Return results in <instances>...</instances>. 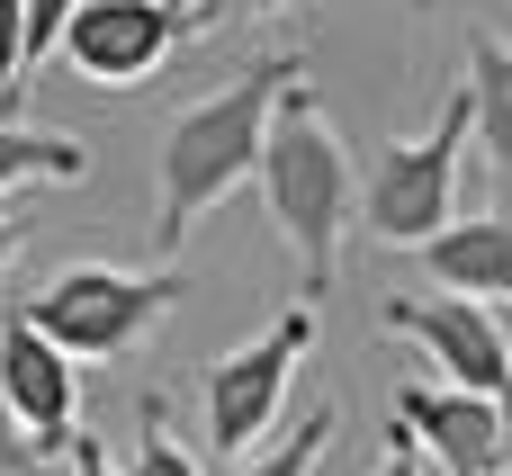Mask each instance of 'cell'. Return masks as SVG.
Segmentation results:
<instances>
[{"instance_id": "obj_18", "label": "cell", "mask_w": 512, "mask_h": 476, "mask_svg": "<svg viewBox=\"0 0 512 476\" xmlns=\"http://www.w3.org/2000/svg\"><path fill=\"white\" fill-rule=\"evenodd\" d=\"M63 459H72V476H126L108 450H99V441H90V432H72V450H63Z\"/></svg>"}, {"instance_id": "obj_12", "label": "cell", "mask_w": 512, "mask_h": 476, "mask_svg": "<svg viewBox=\"0 0 512 476\" xmlns=\"http://www.w3.org/2000/svg\"><path fill=\"white\" fill-rule=\"evenodd\" d=\"M468 117L486 162L512 180V45L504 36H468Z\"/></svg>"}, {"instance_id": "obj_8", "label": "cell", "mask_w": 512, "mask_h": 476, "mask_svg": "<svg viewBox=\"0 0 512 476\" xmlns=\"http://www.w3.org/2000/svg\"><path fill=\"white\" fill-rule=\"evenodd\" d=\"M0 405L18 414V432H27V450L36 459H63L72 450V405H81V369L9 306L0 315Z\"/></svg>"}, {"instance_id": "obj_1", "label": "cell", "mask_w": 512, "mask_h": 476, "mask_svg": "<svg viewBox=\"0 0 512 476\" xmlns=\"http://www.w3.org/2000/svg\"><path fill=\"white\" fill-rule=\"evenodd\" d=\"M261 198H270V225L288 234L297 252V297L315 306L342 270V234L360 216V162L351 144L333 135L315 81H288L279 108H270V144H261Z\"/></svg>"}, {"instance_id": "obj_20", "label": "cell", "mask_w": 512, "mask_h": 476, "mask_svg": "<svg viewBox=\"0 0 512 476\" xmlns=\"http://www.w3.org/2000/svg\"><path fill=\"white\" fill-rule=\"evenodd\" d=\"M18 243H27V234H18V216H0V270L18 261Z\"/></svg>"}, {"instance_id": "obj_23", "label": "cell", "mask_w": 512, "mask_h": 476, "mask_svg": "<svg viewBox=\"0 0 512 476\" xmlns=\"http://www.w3.org/2000/svg\"><path fill=\"white\" fill-rule=\"evenodd\" d=\"M252 9H288V0H252Z\"/></svg>"}, {"instance_id": "obj_19", "label": "cell", "mask_w": 512, "mask_h": 476, "mask_svg": "<svg viewBox=\"0 0 512 476\" xmlns=\"http://www.w3.org/2000/svg\"><path fill=\"white\" fill-rule=\"evenodd\" d=\"M378 476H423V450H414V432H405V423H396V441H387Z\"/></svg>"}, {"instance_id": "obj_10", "label": "cell", "mask_w": 512, "mask_h": 476, "mask_svg": "<svg viewBox=\"0 0 512 476\" xmlns=\"http://www.w3.org/2000/svg\"><path fill=\"white\" fill-rule=\"evenodd\" d=\"M423 270L441 279V297L504 306V297H512V216H468V225H441V234L423 243Z\"/></svg>"}, {"instance_id": "obj_4", "label": "cell", "mask_w": 512, "mask_h": 476, "mask_svg": "<svg viewBox=\"0 0 512 476\" xmlns=\"http://www.w3.org/2000/svg\"><path fill=\"white\" fill-rule=\"evenodd\" d=\"M180 297V270H117V261H72V270H54L18 315L81 369V360H126L153 324H162V306Z\"/></svg>"}, {"instance_id": "obj_2", "label": "cell", "mask_w": 512, "mask_h": 476, "mask_svg": "<svg viewBox=\"0 0 512 476\" xmlns=\"http://www.w3.org/2000/svg\"><path fill=\"white\" fill-rule=\"evenodd\" d=\"M288 81H306V63L297 54H270V63L234 72L225 90H207L198 108L171 117V135H162V252H180L207 207H225L243 180H261L270 108H279Z\"/></svg>"}, {"instance_id": "obj_16", "label": "cell", "mask_w": 512, "mask_h": 476, "mask_svg": "<svg viewBox=\"0 0 512 476\" xmlns=\"http://www.w3.org/2000/svg\"><path fill=\"white\" fill-rule=\"evenodd\" d=\"M72 9H81V0H27V63L63 45V27H72Z\"/></svg>"}, {"instance_id": "obj_3", "label": "cell", "mask_w": 512, "mask_h": 476, "mask_svg": "<svg viewBox=\"0 0 512 476\" xmlns=\"http://www.w3.org/2000/svg\"><path fill=\"white\" fill-rule=\"evenodd\" d=\"M468 144H477V117H468V81H459V90L432 108L423 135H396V144L369 153V180H360L369 234L396 243V252H423V243L450 225V207H459V153H468Z\"/></svg>"}, {"instance_id": "obj_17", "label": "cell", "mask_w": 512, "mask_h": 476, "mask_svg": "<svg viewBox=\"0 0 512 476\" xmlns=\"http://www.w3.org/2000/svg\"><path fill=\"white\" fill-rule=\"evenodd\" d=\"M0 476H45V459L27 450V432H18V414L0 405Z\"/></svg>"}, {"instance_id": "obj_7", "label": "cell", "mask_w": 512, "mask_h": 476, "mask_svg": "<svg viewBox=\"0 0 512 476\" xmlns=\"http://www.w3.org/2000/svg\"><path fill=\"white\" fill-rule=\"evenodd\" d=\"M387 333L423 342V360L459 396H495L512 378V342L495 324V306H477V297H387Z\"/></svg>"}, {"instance_id": "obj_5", "label": "cell", "mask_w": 512, "mask_h": 476, "mask_svg": "<svg viewBox=\"0 0 512 476\" xmlns=\"http://www.w3.org/2000/svg\"><path fill=\"white\" fill-rule=\"evenodd\" d=\"M315 333H324V315L297 297V306L270 315L243 351H225V360L207 369V441H216L225 459H243V450L279 423V405H288V369L315 351Z\"/></svg>"}, {"instance_id": "obj_9", "label": "cell", "mask_w": 512, "mask_h": 476, "mask_svg": "<svg viewBox=\"0 0 512 476\" xmlns=\"http://www.w3.org/2000/svg\"><path fill=\"white\" fill-rule=\"evenodd\" d=\"M396 423L414 432L423 459H441V476H495L504 468L495 396H459V387H441V378H414V387H396Z\"/></svg>"}, {"instance_id": "obj_14", "label": "cell", "mask_w": 512, "mask_h": 476, "mask_svg": "<svg viewBox=\"0 0 512 476\" xmlns=\"http://www.w3.org/2000/svg\"><path fill=\"white\" fill-rule=\"evenodd\" d=\"M333 432H342V414H333V405H315L279 450H261L243 476H315V468H324V450H333Z\"/></svg>"}, {"instance_id": "obj_11", "label": "cell", "mask_w": 512, "mask_h": 476, "mask_svg": "<svg viewBox=\"0 0 512 476\" xmlns=\"http://www.w3.org/2000/svg\"><path fill=\"white\" fill-rule=\"evenodd\" d=\"M90 180V144L81 135H45V126H18L0 108V198L9 189H72Z\"/></svg>"}, {"instance_id": "obj_15", "label": "cell", "mask_w": 512, "mask_h": 476, "mask_svg": "<svg viewBox=\"0 0 512 476\" xmlns=\"http://www.w3.org/2000/svg\"><path fill=\"white\" fill-rule=\"evenodd\" d=\"M18 90H27V0H0V108L18 117Z\"/></svg>"}, {"instance_id": "obj_6", "label": "cell", "mask_w": 512, "mask_h": 476, "mask_svg": "<svg viewBox=\"0 0 512 476\" xmlns=\"http://www.w3.org/2000/svg\"><path fill=\"white\" fill-rule=\"evenodd\" d=\"M189 27H198V18H180V9H162V0H81L54 54H63L90 90H135V81H153V72L189 45Z\"/></svg>"}, {"instance_id": "obj_24", "label": "cell", "mask_w": 512, "mask_h": 476, "mask_svg": "<svg viewBox=\"0 0 512 476\" xmlns=\"http://www.w3.org/2000/svg\"><path fill=\"white\" fill-rule=\"evenodd\" d=\"M495 476H512V450H504V468H495Z\"/></svg>"}, {"instance_id": "obj_22", "label": "cell", "mask_w": 512, "mask_h": 476, "mask_svg": "<svg viewBox=\"0 0 512 476\" xmlns=\"http://www.w3.org/2000/svg\"><path fill=\"white\" fill-rule=\"evenodd\" d=\"M162 9H180V18H207V0H162Z\"/></svg>"}, {"instance_id": "obj_13", "label": "cell", "mask_w": 512, "mask_h": 476, "mask_svg": "<svg viewBox=\"0 0 512 476\" xmlns=\"http://www.w3.org/2000/svg\"><path fill=\"white\" fill-rule=\"evenodd\" d=\"M126 476H198V459L180 450V432H171V405L162 396H144L135 405V468Z\"/></svg>"}, {"instance_id": "obj_21", "label": "cell", "mask_w": 512, "mask_h": 476, "mask_svg": "<svg viewBox=\"0 0 512 476\" xmlns=\"http://www.w3.org/2000/svg\"><path fill=\"white\" fill-rule=\"evenodd\" d=\"M495 423H504V450H512V378L495 387Z\"/></svg>"}]
</instances>
